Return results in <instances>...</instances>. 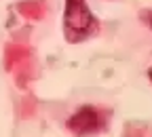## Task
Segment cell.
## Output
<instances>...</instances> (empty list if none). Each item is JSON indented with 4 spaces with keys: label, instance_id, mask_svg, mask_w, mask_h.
I'll return each instance as SVG.
<instances>
[{
    "label": "cell",
    "instance_id": "1",
    "mask_svg": "<svg viewBox=\"0 0 152 137\" xmlns=\"http://www.w3.org/2000/svg\"><path fill=\"white\" fill-rule=\"evenodd\" d=\"M97 30V19L93 17L85 0H66L64 32L70 42H80L93 36Z\"/></svg>",
    "mask_w": 152,
    "mask_h": 137
},
{
    "label": "cell",
    "instance_id": "2",
    "mask_svg": "<svg viewBox=\"0 0 152 137\" xmlns=\"http://www.w3.org/2000/svg\"><path fill=\"white\" fill-rule=\"evenodd\" d=\"M68 127L76 135H93V133H97V131L104 129V118H102V114L95 108L85 106L68 120Z\"/></svg>",
    "mask_w": 152,
    "mask_h": 137
},
{
    "label": "cell",
    "instance_id": "3",
    "mask_svg": "<svg viewBox=\"0 0 152 137\" xmlns=\"http://www.w3.org/2000/svg\"><path fill=\"white\" fill-rule=\"evenodd\" d=\"M146 17H148V23L152 26V13H150V15H146Z\"/></svg>",
    "mask_w": 152,
    "mask_h": 137
},
{
    "label": "cell",
    "instance_id": "4",
    "mask_svg": "<svg viewBox=\"0 0 152 137\" xmlns=\"http://www.w3.org/2000/svg\"><path fill=\"white\" fill-rule=\"evenodd\" d=\"M148 76H150V80H152V68H150V70H148Z\"/></svg>",
    "mask_w": 152,
    "mask_h": 137
}]
</instances>
